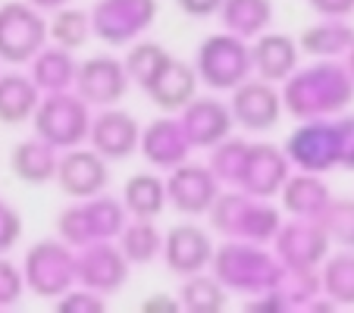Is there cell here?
<instances>
[{
  "mask_svg": "<svg viewBox=\"0 0 354 313\" xmlns=\"http://www.w3.org/2000/svg\"><path fill=\"white\" fill-rule=\"evenodd\" d=\"M354 82L345 66L333 60H323L317 66L295 69L286 79L282 107L295 120H326L351 104Z\"/></svg>",
  "mask_w": 354,
  "mask_h": 313,
  "instance_id": "1",
  "label": "cell"
},
{
  "mask_svg": "<svg viewBox=\"0 0 354 313\" xmlns=\"http://www.w3.org/2000/svg\"><path fill=\"white\" fill-rule=\"evenodd\" d=\"M138 138H141V126L132 113L116 107H104L97 116H91L85 141L107 163H113V160H129L138 151Z\"/></svg>",
  "mask_w": 354,
  "mask_h": 313,
  "instance_id": "13",
  "label": "cell"
},
{
  "mask_svg": "<svg viewBox=\"0 0 354 313\" xmlns=\"http://www.w3.org/2000/svg\"><path fill=\"white\" fill-rule=\"evenodd\" d=\"M345 69H348V75H351V82H354V44L348 47V63H345Z\"/></svg>",
  "mask_w": 354,
  "mask_h": 313,
  "instance_id": "44",
  "label": "cell"
},
{
  "mask_svg": "<svg viewBox=\"0 0 354 313\" xmlns=\"http://www.w3.org/2000/svg\"><path fill=\"white\" fill-rule=\"evenodd\" d=\"M19 235H22L19 214H16L13 207H7L3 200H0V254H7L10 247L19 241Z\"/></svg>",
  "mask_w": 354,
  "mask_h": 313,
  "instance_id": "39",
  "label": "cell"
},
{
  "mask_svg": "<svg viewBox=\"0 0 354 313\" xmlns=\"http://www.w3.org/2000/svg\"><path fill=\"white\" fill-rule=\"evenodd\" d=\"M57 160H60L57 147L35 135V138H26L13 147V153H10V169H13V176L19 182H26V185H44V182L54 179Z\"/></svg>",
  "mask_w": 354,
  "mask_h": 313,
  "instance_id": "23",
  "label": "cell"
},
{
  "mask_svg": "<svg viewBox=\"0 0 354 313\" xmlns=\"http://www.w3.org/2000/svg\"><path fill=\"white\" fill-rule=\"evenodd\" d=\"M216 16L235 38H257L273 22V0H223Z\"/></svg>",
  "mask_w": 354,
  "mask_h": 313,
  "instance_id": "27",
  "label": "cell"
},
{
  "mask_svg": "<svg viewBox=\"0 0 354 313\" xmlns=\"http://www.w3.org/2000/svg\"><path fill=\"white\" fill-rule=\"evenodd\" d=\"M179 113H182L179 122H182V129H185L192 147L220 144V141L229 138V132H232V126H235L229 107L216 97H198V94H194Z\"/></svg>",
  "mask_w": 354,
  "mask_h": 313,
  "instance_id": "18",
  "label": "cell"
},
{
  "mask_svg": "<svg viewBox=\"0 0 354 313\" xmlns=\"http://www.w3.org/2000/svg\"><path fill=\"white\" fill-rule=\"evenodd\" d=\"M351 44H354V28L342 19H323V22H317V26L304 28L298 38L301 54L323 57V60L345 54Z\"/></svg>",
  "mask_w": 354,
  "mask_h": 313,
  "instance_id": "28",
  "label": "cell"
},
{
  "mask_svg": "<svg viewBox=\"0 0 354 313\" xmlns=\"http://www.w3.org/2000/svg\"><path fill=\"white\" fill-rule=\"evenodd\" d=\"M214 157H210V173L216 176L220 185H235L241 173V163H245V151H248V141H220L214 144Z\"/></svg>",
  "mask_w": 354,
  "mask_h": 313,
  "instance_id": "36",
  "label": "cell"
},
{
  "mask_svg": "<svg viewBox=\"0 0 354 313\" xmlns=\"http://www.w3.org/2000/svg\"><path fill=\"white\" fill-rule=\"evenodd\" d=\"M301 50L288 35H257L254 47H251V69L261 75L263 82H286L288 75L298 69Z\"/></svg>",
  "mask_w": 354,
  "mask_h": 313,
  "instance_id": "22",
  "label": "cell"
},
{
  "mask_svg": "<svg viewBox=\"0 0 354 313\" xmlns=\"http://www.w3.org/2000/svg\"><path fill=\"white\" fill-rule=\"evenodd\" d=\"M192 66L201 85L214 91H232L251 75V47L245 44V38H235L229 32L210 35L201 41Z\"/></svg>",
  "mask_w": 354,
  "mask_h": 313,
  "instance_id": "5",
  "label": "cell"
},
{
  "mask_svg": "<svg viewBox=\"0 0 354 313\" xmlns=\"http://www.w3.org/2000/svg\"><path fill=\"white\" fill-rule=\"evenodd\" d=\"M288 163L301 167L304 173H326L339 167V132L329 120H304L298 132L286 141Z\"/></svg>",
  "mask_w": 354,
  "mask_h": 313,
  "instance_id": "9",
  "label": "cell"
},
{
  "mask_svg": "<svg viewBox=\"0 0 354 313\" xmlns=\"http://www.w3.org/2000/svg\"><path fill=\"white\" fill-rule=\"evenodd\" d=\"M329 238L323 232L320 220L310 216H295V222L279 226L276 232V251L286 269H314L320 267V260L326 257Z\"/></svg>",
  "mask_w": 354,
  "mask_h": 313,
  "instance_id": "16",
  "label": "cell"
},
{
  "mask_svg": "<svg viewBox=\"0 0 354 313\" xmlns=\"http://www.w3.org/2000/svg\"><path fill=\"white\" fill-rule=\"evenodd\" d=\"M126 207L116 198H107L100 191L94 198H85L82 204L66 207L57 216V232L66 245H91V241H110L126 226Z\"/></svg>",
  "mask_w": 354,
  "mask_h": 313,
  "instance_id": "4",
  "label": "cell"
},
{
  "mask_svg": "<svg viewBox=\"0 0 354 313\" xmlns=\"http://www.w3.org/2000/svg\"><path fill=\"white\" fill-rule=\"evenodd\" d=\"M75 94L85 100L88 107H113L116 100L126 97L129 91V75L126 66L113 57L100 54V57H88L85 63L75 66V82H73Z\"/></svg>",
  "mask_w": 354,
  "mask_h": 313,
  "instance_id": "12",
  "label": "cell"
},
{
  "mask_svg": "<svg viewBox=\"0 0 354 313\" xmlns=\"http://www.w3.org/2000/svg\"><path fill=\"white\" fill-rule=\"evenodd\" d=\"M220 182L210 173V167H194V163H182V167L169 169L167 182V204L179 210L182 216H201L207 214L210 204L220 194Z\"/></svg>",
  "mask_w": 354,
  "mask_h": 313,
  "instance_id": "14",
  "label": "cell"
},
{
  "mask_svg": "<svg viewBox=\"0 0 354 313\" xmlns=\"http://www.w3.org/2000/svg\"><path fill=\"white\" fill-rule=\"evenodd\" d=\"M129 263L120 247L110 241H91L82 245V254H75V282L82 288H91L97 294H113L126 285Z\"/></svg>",
  "mask_w": 354,
  "mask_h": 313,
  "instance_id": "10",
  "label": "cell"
},
{
  "mask_svg": "<svg viewBox=\"0 0 354 313\" xmlns=\"http://www.w3.org/2000/svg\"><path fill=\"white\" fill-rule=\"evenodd\" d=\"M47 44V19L28 0L0 3V63H28Z\"/></svg>",
  "mask_w": 354,
  "mask_h": 313,
  "instance_id": "7",
  "label": "cell"
},
{
  "mask_svg": "<svg viewBox=\"0 0 354 313\" xmlns=\"http://www.w3.org/2000/svg\"><path fill=\"white\" fill-rule=\"evenodd\" d=\"M47 38L54 41L63 50H79L88 44L91 38V16L88 10H73V7H60L54 10V19L47 22Z\"/></svg>",
  "mask_w": 354,
  "mask_h": 313,
  "instance_id": "31",
  "label": "cell"
},
{
  "mask_svg": "<svg viewBox=\"0 0 354 313\" xmlns=\"http://www.w3.org/2000/svg\"><path fill=\"white\" fill-rule=\"evenodd\" d=\"M320 288L333 298V304H354V251L345 247V254L333 257L323 267Z\"/></svg>",
  "mask_w": 354,
  "mask_h": 313,
  "instance_id": "34",
  "label": "cell"
},
{
  "mask_svg": "<svg viewBox=\"0 0 354 313\" xmlns=\"http://www.w3.org/2000/svg\"><path fill=\"white\" fill-rule=\"evenodd\" d=\"M232 122H239L245 132H270L282 116V97L273 91V82H241L232 88L229 100Z\"/></svg>",
  "mask_w": 354,
  "mask_h": 313,
  "instance_id": "15",
  "label": "cell"
},
{
  "mask_svg": "<svg viewBox=\"0 0 354 313\" xmlns=\"http://www.w3.org/2000/svg\"><path fill=\"white\" fill-rule=\"evenodd\" d=\"M26 292L22 269H16L3 254H0V307H13Z\"/></svg>",
  "mask_w": 354,
  "mask_h": 313,
  "instance_id": "37",
  "label": "cell"
},
{
  "mask_svg": "<svg viewBox=\"0 0 354 313\" xmlns=\"http://www.w3.org/2000/svg\"><path fill=\"white\" fill-rule=\"evenodd\" d=\"M120 251L129 263H151L163 251V235L157 232L154 220L126 222L120 232Z\"/></svg>",
  "mask_w": 354,
  "mask_h": 313,
  "instance_id": "30",
  "label": "cell"
},
{
  "mask_svg": "<svg viewBox=\"0 0 354 313\" xmlns=\"http://www.w3.org/2000/svg\"><path fill=\"white\" fill-rule=\"evenodd\" d=\"M163 257L176 276L204 273L210 267V257H214V241L194 222H179L163 238Z\"/></svg>",
  "mask_w": 354,
  "mask_h": 313,
  "instance_id": "19",
  "label": "cell"
},
{
  "mask_svg": "<svg viewBox=\"0 0 354 313\" xmlns=\"http://www.w3.org/2000/svg\"><path fill=\"white\" fill-rule=\"evenodd\" d=\"M169 60V54L163 50L157 41H135L132 47H129L126 60H122V66H126V75L129 82H135V85H141V91H145L151 82L157 79V73L163 69V63Z\"/></svg>",
  "mask_w": 354,
  "mask_h": 313,
  "instance_id": "32",
  "label": "cell"
},
{
  "mask_svg": "<svg viewBox=\"0 0 354 313\" xmlns=\"http://www.w3.org/2000/svg\"><path fill=\"white\" fill-rule=\"evenodd\" d=\"M41 100L38 85L32 75L22 73H0V122L3 126H22L32 120Z\"/></svg>",
  "mask_w": 354,
  "mask_h": 313,
  "instance_id": "24",
  "label": "cell"
},
{
  "mask_svg": "<svg viewBox=\"0 0 354 313\" xmlns=\"http://www.w3.org/2000/svg\"><path fill=\"white\" fill-rule=\"evenodd\" d=\"M57 307L60 310H82V313H97L104 310V298H100L97 292H91V288H69L66 294H60L57 298Z\"/></svg>",
  "mask_w": 354,
  "mask_h": 313,
  "instance_id": "38",
  "label": "cell"
},
{
  "mask_svg": "<svg viewBox=\"0 0 354 313\" xmlns=\"http://www.w3.org/2000/svg\"><path fill=\"white\" fill-rule=\"evenodd\" d=\"M122 207L135 220H157L167 207V182L154 173H135L122 188Z\"/></svg>",
  "mask_w": 354,
  "mask_h": 313,
  "instance_id": "26",
  "label": "cell"
},
{
  "mask_svg": "<svg viewBox=\"0 0 354 313\" xmlns=\"http://www.w3.org/2000/svg\"><path fill=\"white\" fill-rule=\"evenodd\" d=\"M138 147H141V153H145V157L154 163L157 169L182 167V163L188 160V151H192L182 122L173 120L169 113L163 116V120H154L151 126L145 129V132H141Z\"/></svg>",
  "mask_w": 354,
  "mask_h": 313,
  "instance_id": "20",
  "label": "cell"
},
{
  "mask_svg": "<svg viewBox=\"0 0 354 313\" xmlns=\"http://www.w3.org/2000/svg\"><path fill=\"white\" fill-rule=\"evenodd\" d=\"M32 122L38 138L54 144L57 151H69V147H79L88 138L91 107L73 91H54L38 100Z\"/></svg>",
  "mask_w": 354,
  "mask_h": 313,
  "instance_id": "3",
  "label": "cell"
},
{
  "mask_svg": "<svg viewBox=\"0 0 354 313\" xmlns=\"http://www.w3.org/2000/svg\"><path fill=\"white\" fill-rule=\"evenodd\" d=\"M32 82L38 85L41 94H54V91H69L75 82V66L73 50L63 47H41L38 54L32 57Z\"/></svg>",
  "mask_w": 354,
  "mask_h": 313,
  "instance_id": "25",
  "label": "cell"
},
{
  "mask_svg": "<svg viewBox=\"0 0 354 313\" xmlns=\"http://www.w3.org/2000/svg\"><path fill=\"white\" fill-rule=\"evenodd\" d=\"M335 132H339V167L354 173V116L335 120Z\"/></svg>",
  "mask_w": 354,
  "mask_h": 313,
  "instance_id": "40",
  "label": "cell"
},
{
  "mask_svg": "<svg viewBox=\"0 0 354 313\" xmlns=\"http://www.w3.org/2000/svg\"><path fill=\"white\" fill-rule=\"evenodd\" d=\"M91 35L104 44L122 47L138 41L157 19V0H97L91 10Z\"/></svg>",
  "mask_w": 354,
  "mask_h": 313,
  "instance_id": "8",
  "label": "cell"
},
{
  "mask_svg": "<svg viewBox=\"0 0 354 313\" xmlns=\"http://www.w3.org/2000/svg\"><path fill=\"white\" fill-rule=\"evenodd\" d=\"M198 85L201 82H198V73H194L192 63L169 57V60L163 63V69L157 73V79L151 82L145 91L157 110H163V113H179L188 100L198 94Z\"/></svg>",
  "mask_w": 354,
  "mask_h": 313,
  "instance_id": "21",
  "label": "cell"
},
{
  "mask_svg": "<svg viewBox=\"0 0 354 313\" xmlns=\"http://www.w3.org/2000/svg\"><path fill=\"white\" fill-rule=\"evenodd\" d=\"M57 185H60L63 194L75 200L94 198V194L107 191L110 185V163L100 157L91 147H69L57 160V173H54Z\"/></svg>",
  "mask_w": 354,
  "mask_h": 313,
  "instance_id": "11",
  "label": "cell"
},
{
  "mask_svg": "<svg viewBox=\"0 0 354 313\" xmlns=\"http://www.w3.org/2000/svg\"><path fill=\"white\" fill-rule=\"evenodd\" d=\"M22 279L38 298H60L75 285V254L66 241H38L26 251Z\"/></svg>",
  "mask_w": 354,
  "mask_h": 313,
  "instance_id": "6",
  "label": "cell"
},
{
  "mask_svg": "<svg viewBox=\"0 0 354 313\" xmlns=\"http://www.w3.org/2000/svg\"><path fill=\"white\" fill-rule=\"evenodd\" d=\"M308 3L323 19H348L354 13V0H308Z\"/></svg>",
  "mask_w": 354,
  "mask_h": 313,
  "instance_id": "41",
  "label": "cell"
},
{
  "mask_svg": "<svg viewBox=\"0 0 354 313\" xmlns=\"http://www.w3.org/2000/svg\"><path fill=\"white\" fill-rule=\"evenodd\" d=\"M179 304H182V310L214 313L226 304V288L220 285L216 276H204V273L185 276V285L179 292Z\"/></svg>",
  "mask_w": 354,
  "mask_h": 313,
  "instance_id": "33",
  "label": "cell"
},
{
  "mask_svg": "<svg viewBox=\"0 0 354 313\" xmlns=\"http://www.w3.org/2000/svg\"><path fill=\"white\" fill-rule=\"evenodd\" d=\"M210 263H214V273L223 288H235V292L248 294H270L282 279L279 263L251 241L229 238V245H223L220 251L214 247Z\"/></svg>",
  "mask_w": 354,
  "mask_h": 313,
  "instance_id": "2",
  "label": "cell"
},
{
  "mask_svg": "<svg viewBox=\"0 0 354 313\" xmlns=\"http://www.w3.org/2000/svg\"><path fill=\"white\" fill-rule=\"evenodd\" d=\"M288 179V157L279 147L270 144H248L245 151V163H241V173L235 188L251 198H270L276 194Z\"/></svg>",
  "mask_w": 354,
  "mask_h": 313,
  "instance_id": "17",
  "label": "cell"
},
{
  "mask_svg": "<svg viewBox=\"0 0 354 313\" xmlns=\"http://www.w3.org/2000/svg\"><path fill=\"white\" fill-rule=\"evenodd\" d=\"M326 232L329 241H339L342 247L354 251V200H333L323 207V214L317 216Z\"/></svg>",
  "mask_w": 354,
  "mask_h": 313,
  "instance_id": "35",
  "label": "cell"
},
{
  "mask_svg": "<svg viewBox=\"0 0 354 313\" xmlns=\"http://www.w3.org/2000/svg\"><path fill=\"white\" fill-rule=\"evenodd\" d=\"M176 7L185 16H192V19H207V16L220 13L223 0H176Z\"/></svg>",
  "mask_w": 354,
  "mask_h": 313,
  "instance_id": "42",
  "label": "cell"
},
{
  "mask_svg": "<svg viewBox=\"0 0 354 313\" xmlns=\"http://www.w3.org/2000/svg\"><path fill=\"white\" fill-rule=\"evenodd\" d=\"M141 310H182V304L173 298H167V294H154V298L141 301Z\"/></svg>",
  "mask_w": 354,
  "mask_h": 313,
  "instance_id": "43",
  "label": "cell"
},
{
  "mask_svg": "<svg viewBox=\"0 0 354 313\" xmlns=\"http://www.w3.org/2000/svg\"><path fill=\"white\" fill-rule=\"evenodd\" d=\"M282 204H286L288 214L317 220L323 214V207L329 204V188L320 179H314V173L288 176L286 185H282Z\"/></svg>",
  "mask_w": 354,
  "mask_h": 313,
  "instance_id": "29",
  "label": "cell"
}]
</instances>
